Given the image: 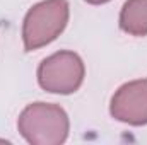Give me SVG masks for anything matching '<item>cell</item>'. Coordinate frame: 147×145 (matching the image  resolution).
Instances as JSON below:
<instances>
[{
    "instance_id": "obj_1",
    "label": "cell",
    "mask_w": 147,
    "mask_h": 145,
    "mask_svg": "<svg viewBox=\"0 0 147 145\" xmlns=\"http://www.w3.org/2000/svg\"><path fill=\"white\" fill-rule=\"evenodd\" d=\"M17 130L31 145H60L69 138L67 111L53 103H33L21 111Z\"/></svg>"
},
{
    "instance_id": "obj_2",
    "label": "cell",
    "mask_w": 147,
    "mask_h": 145,
    "mask_svg": "<svg viewBox=\"0 0 147 145\" xmlns=\"http://www.w3.org/2000/svg\"><path fill=\"white\" fill-rule=\"evenodd\" d=\"M70 17L67 0H43L34 3L22 22V43L26 51L39 50L60 36Z\"/></svg>"
},
{
    "instance_id": "obj_3",
    "label": "cell",
    "mask_w": 147,
    "mask_h": 145,
    "mask_svg": "<svg viewBox=\"0 0 147 145\" xmlns=\"http://www.w3.org/2000/svg\"><path fill=\"white\" fill-rule=\"evenodd\" d=\"M86 77L82 58L69 50L46 56L38 67V84L50 94H74L80 89Z\"/></svg>"
},
{
    "instance_id": "obj_4",
    "label": "cell",
    "mask_w": 147,
    "mask_h": 145,
    "mask_svg": "<svg viewBox=\"0 0 147 145\" xmlns=\"http://www.w3.org/2000/svg\"><path fill=\"white\" fill-rule=\"evenodd\" d=\"M110 114L125 125H147V77L120 85L110 103Z\"/></svg>"
},
{
    "instance_id": "obj_5",
    "label": "cell",
    "mask_w": 147,
    "mask_h": 145,
    "mask_svg": "<svg viewBox=\"0 0 147 145\" xmlns=\"http://www.w3.org/2000/svg\"><path fill=\"white\" fill-rule=\"evenodd\" d=\"M118 24L130 36H147V0H127L120 10Z\"/></svg>"
},
{
    "instance_id": "obj_6",
    "label": "cell",
    "mask_w": 147,
    "mask_h": 145,
    "mask_svg": "<svg viewBox=\"0 0 147 145\" xmlns=\"http://www.w3.org/2000/svg\"><path fill=\"white\" fill-rule=\"evenodd\" d=\"M84 2H87V3H91V5H103V3H108L111 0H84Z\"/></svg>"
}]
</instances>
